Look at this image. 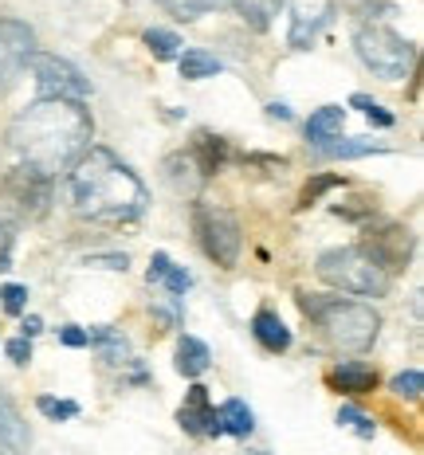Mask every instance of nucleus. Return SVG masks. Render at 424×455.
Masks as SVG:
<instances>
[{"instance_id":"4","label":"nucleus","mask_w":424,"mask_h":455,"mask_svg":"<svg viewBox=\"0 0 424 455\" xmlns=\"http://www.w3.org/2000/svg\"><path fill=\"white\" fill-rule=\"evenodd\" d=\"M318 279L330 283L334 291L342 295H354V299H385L393 287V275L373 259L370 251L357 243V248H330L318 255L315 263Z\"/></svg>"},{"instance_id":"13","label":"nucleus","mask_w":424,"mask_h":455,"mask_svg":"<svg viewBox=\"0 0 424 455\" xmlns=\"http://www.w3.org/2000/svg\"><path fill=\"white\" fill-rule=\"evenodd\" d=\"M326 385L338 388V393H346V396H365V393L377 388V373L362 362H338L326 373Z\"/></svg>"},{"instance_id":"20","label":"nucleus","mask_w":424,"mask_h":455,"mask_svg":"<svg viewBox=\"0 0 424 455\" xmlns=\"http://www.w3.org/2000/svg\"><path fill=\"white\" fill-rule=\"evenodd\" d=\"M315 154H323V157H342V161H350V157H365V154H385V141H370V138H326V141H318V146H310Z\"/></svg>"},{"instance_id":"38","label":"nucleus","mask_w":424,"mask_h":455,"mask_svg":"<svg viewBox=\"0 0 424 455\" xmlns=\"http://www.w3.org/2000/svg\"><path fill=\"white\" fill-rule=\"evenodd\" d=\"M44 330V322H40V315H24V322H20V334L24 338H36Z\"/></svg>"},{"instance_id":"26","label":"nucleus","mask_w":424,"mask_h":455,"mask_svg":"<svg viewBox=\"0 0 424 455\" xmlns=\"http://www.w3.org/2000/svg\"><path fill=\"white\" fill-rule=\"evenodd\" d=\"M141 44L149 47V55L154 60H162V63H169V60H177L181 55V36L177 32H169V28H146V36H141Z\"/></svg>"},{"instance_id":"35","label":"nucleus","mask_w":424,"mask_h":455,"mask_svg":"<svg viewBox=\"0 0 424 455\" xmlns=\"http://www.w3.org/2000/svg\"><path fill=\"white\" fill-rule=\"evenodd\" d=\"M12 248H16V228L0 220V271L12 267Z\"/></svg>"},{"instance_id":"19","label":"nucleus","mask_w":424,"mask_h":455,"mask_svg":"<svg viewBox=\"0 0 424 455\" xmlns=\"http://www.w3.org/2000/svg\"><path fill=\"white\" fill-rule=\"evenodd\" d=\"M216 424H220V435H236V440H248L252 428H256V412L248 409L244 401H224L216 409Z\"/></svg>"},{"instance_id":"24","label":"nucleus","mask_w":424,"mask_h":455,"mask_svg":"<svg viewBox=\"0 0 424 455\" xmlns=\"http://www.w3.org/2000/svg\"><path fill=\"white\" fill-rule=\"evenodd\" d=\"M177 68H181V79L196 83V79H209V75H220L224 63L204 52V47H188V52L177 55Z\"/></svg>"},{"instance_id":"8","label":"nucleus","mask_w":424,"mask_h":455,"mask_svg":"<svg viewBox=\"0 0 424 455\" xmlns=\"http://www.w3.org/2000/svg\"><path fill=\"white\" fill-rule=\"evenodd\" d=\"M36 52V28L28 20H0V99L16 87L20 71L28 68V55Z\"/></svg>"},{"instance_id":"9","label":"nucleus","mask_w":424,"mask_h":455,"mask_svg":"<svg viewBox=\"0 0 424 455\" xmlns=\"http://www.w3.org/2000/svg\"><path fill=\"white\" fill-rule=\"evenodd\" d=\"M362 248L370 251L389 275H397V271L409 267V259H412V232L404 224H393V220H385L377 228L370 224V228H365Z\"/></svg>"},{"instance_id":"15","label":"nucleus","mask_w":424,"mask_h":455,"mask_svg":"<svg viewBox=\"0 0 424 455\" xmlns=\"http://www.w3.org/2000/svg\"><path fill=\"white\" fill-rule=\"evenodd\" d=\"M162 169H165V181L173 185L181 196H196V188L204 185V173L193 161V154H169Z\"/></svg>"},{"instance_id":"34","label":"nucleus","mask_w":424,"mask_h":455,"mask_svg":"<svg viewBox=\"0 0 424 455\" xmlns=\"http://www.w3.org/2000/svg\"><path fill=\"white\" fill-rule=\"evenodd\" d=\"M4 354H8V362H16V365H28L32 362V338H8L4 341Z\"/></svg>"},{"instance_id":"33","label":"nucleus","mask_w":424,"mask_h":455,"mask_svg":"<svg viewBox=\"0 0 424 455\" xmlns=\"http://www.w3.org/2000/svg\"><path fill=\"white\" fill-rule=\"evenodd\" d=\"M0 307H4L8 315H24L28 310V287L24 283H4V287H0Z\"/></svg>"},{"instance_id":"30","label":"nucleus","mask_w":424,"mask_h":455,"mask_svg":"<svg viewBox=\"0 0 424 455\" xmlns=\"http://www.w3.org/2000/svg\"><path fill=\"white\" fill-rule=\"evenodd\" d=\"M338 424H346V428H354L362 440H373V432H377V424H373V416H365L362 409H354V404H342L338 409Z\"/></svg>"},{"instance_id":"2","label":"nucleus","mask_w":424,"mask_h":455,"mask_svg":"<svg viewBox=\"0 0 424 455\" xmlns=\"http://www.w3.org/2000/svg\"><path fill=\"white\" fill-rule=\"evenodd\" d=\"M68 193L75 212L94 224H134L149 204L141 177L107 146H87L71 161Z\"/></svg>"},{"instance_id":"25","label":"nucleus","mask_w":424,"mask_h":455,"mask_svg":"<svg viewBox=\"0 0 424 455\" xmlns=\"http://www.w3.org/2000/svg\"><path fill=\"white\" fill-rule=\"evenodd\" d=\"M342 122H346V110L342 107H318L307 118V141H310V146H318V141L342 134Z\"/></svg>"},{"instance_id":"3","label":"nucleus","mask_w":424,"mask_h":455,"mask_svg":"<svg viewBox=\"0 0 424 455\" xmlns=\"http://www.w3.org/2000/svg\"><path fill=\"white\" fill-rule=\"evenodd\" d=\"M303 315L326 334L330 346L346 349V354H362L377 341L381 318L370 302H354L342 295H299Z\"/></svg>"},{"instance_id":"6","label":"nucleus","mask_w":424,"mask_h":455,"mask_svg":"<svg viewBox=\"0 0 424 455\" xmlns=\"http://www.w3.org/2000/svg\"><path fill=\"white\" fill-rule=\"evenodd\" d=\"M193 232L216 267H236V263H240L244 232H240V220H236L228 208L196 204L193 208Z\"/></svg>"},{"instance_id":"16","label":"nucleus","mask_w":424,"mask_h":455,"mask_svg":"<svg viewBox=\"0 0 424 455\" xmlns=\"http://www.w3.org/2000/svg\"><path fill=\"white\" fill-rule=\"evenodd\" d=\"M28 424L24 416L16 412V404L8 401V393L0 388V451H24L28 448Z\"/></svg>"},{"instance_id":"11","label":"nucleus","mask_w":424,"mask_h":455,"mask_svg":"<svg viewBox=\"0 0 424 455\" xmlns=\"http://www.w3.org/2000/svg\"><path fill=\"white\" fill-rule=\"evenodd\" d=\"M326 20H330V0H295L287 44L295 47V52H307V47L318 40V32H323Z\"/></svg>"},{"instance_id":"31","label":"nucleus","mask_w":424,"mask_h":455,"mask_svg":"<svg viewBox=\"0 0 424 455\" xmlns=\"http://www.w3.org/2000/svg\"><path fill=\"white\" fill-rule=\"evenodd\" d=\"M338 185H346L338 173H326V177H310L307 188H303V196H299V208H310V204H318V196L330 193V188H338Z\"/></svg>"},{"instance_id":"22","label":"nucleus","mask_w":424,"mask_h":455,"mask_svg":"<svg viewBox=\"0 0 424 455\" xmlns=\"http://www.w3.org/2000/svg\"><path fill=\"white\" fill-rule=\"evenodd\" d=\"M193 161L201 165V173L204 177H212V173H220L224 169V161H228V141L224 138H216V134H196V141H193Z\"/></svg>"},{"instance_id":"14","label":"nucleus","mask_w":424,"mask_h":455,"mask_svg":"<svg viewBox=\"0 0 424 455\" xmlns=\"http://www.w3.org/2000/svg\"><path fill=\"white\" fill-rule=\"evenodd\" d=\"M252 334H256V341L268 354H287L291 349V330H287V322H283L276 310H256L252 315Z\"/></svg>"},{"instance_id":"28","label":"nucleus","mask_w":424,"mask_h":455,"mask_svg":"<svg viewBox=\"0 0 424 455\" xmlns=\"http://www.w3.org/2000/svg\"><path fill=\"white\" fill-rule=\"evenodd\" d=\"M389 393L401 396V401H420V393H424V373H420V369H404V373H397V377L389 381Z\"/></svg>"},{"instance_id":"36","label":"nucleus","mask_w":424,"mask_h":455,"mask_svg":"<svg viewBox=\"0 0 424 455\" xmlns=\"http://www.w3.org/2000/svg\"><path fill=\"white\" fill-rule=\"evenodd\" d=\"M87 267H102V271H126L130 267V259L126 255H118V251H110V255H87Z\"/></svg>"},{"instance_id":"37","label":"nucleus","mask_w":424,"mask_h":455,"mask_svg":"<svg viewBox=\"0 0 424 455\" xmlns=\"http://www.w3.org/2000/svg\"><path fill=\"white\" fill-rule=\"evenodd\" d=\"M60 341L63 346H71V349H83L87 346V330L83 326H60Z\"/></svg>"},{"instance_id":"32","label":"nucleus","mask_w":424,"mask_h":455,"mask_svg":"<svg viewBox=\"0 0 424 455\" xmlns=\"http://www.w3.org/2000/svg\"><path fill=\"white\" fill-rule=\"evenodd\" d=\"M36 409H40L47 420H71V416H79V404L75 401H55V396H36Z\"/></svg>"},{"instance_id":"27","label":"nucleus","mask_w":424,"mask_h":455,"mask_svg":"<svg viewBox=\"0 0 424 455\" xmlns=\"http://www.w3.org/2000/svg\"><path fill=\"white\" fill-rule=\"evenodd\" d=\"M162 8L177 16V20H196L204 12H220V8H232V0H157Z\"/></svg>"},{"instance_id":"1","label":"nucleus","mask_w":424,"mask_h":455,"mask_svg":"<svg viewBox=\"0 0 424 455\" xmlns=\"http://www.w3.org/2000/svg\"><path fill=\"white\" fill-rule=\"evenodd\" d=\"M94 122L83 99H36L8 126V141L24 165L55 177L91 146Z\"/></svg>"},{"instance_id":"29","label":"nucleus","mask_w":424,"mask_h":455,"mask_svg":"<svg viewBox=\"0 0 424 455\" xmlns=\"http://www.w3.org/2000/svg\"><path fill=\"white\" fill-rule=\"evenodd\" d=\"M350 107H354V110H362L365 118H370V126H381V130H389L393 122H397V118H393V114H389V110L381 107V102H373L370 94H350Z\"/></svg>"},{"instance_id":"18","label":"nucleus","mask_w":424,"mask_h":455,"mask_svg":"<svg viewBox=\"0 0 424 455\" xmlns=\"http://www.w3.org/2000/svg\"><path fill=\"white\" fill-rule=\"evenodd\" d=\"M87 346L99 349V357L107 365H126L130 362V341H126V334H118L115 326H91Z\"/></svg>"},{"instance_id":"7","label":"nucleus","mask_w":424,"mask_h":455,"mask_svg":"<svg viewBox=\"0 0 424 455\" xmlns=\"http://www.w3.org/2000/svg\"><path fill=\"white\" fill-rule=\"evenodd\" d=\"M28 68L36 71V91H40V99H87V91H91L83 71L75 68L71 60H60V55L32 52L28 55Z\"/></svg>"},{"instance_id":"21","label":"nucleus","mask_w":424,"mask_h":455,"mask_svg":"<svg viewBox=\"0 0 424 455\" xmlns=\"http://www.w3.org/2000/svg\"><path fill=\"white\" fill-rule=\"evenodd\" d=\"M209 365H212V354H209V346H204L201 338H193V334L177 338V373L181 377H201Z\"/></svg>"},{"instance_id":"12","label":"nucleus","mask_w":424,"mask_h":455,"mask_svg":"<svg viewBox=\"0 0 424 455\" xmlns=\"http://www.w3.org/2000/svg\"><path fill=\"white\" fill-rule=\"evenodd\" d=\"M177 424H181L188 435H220L216 409H212L209 388H204V385H193L185 393V404H181V412H177Z\"/></svg>"},{"instance_id":"39","label":"nucleus","mask_w":424,"mask_h":455,"mask_svg":"<svg viewBox=\"0 0 424 455\" xmlns=\"http://www.w3.org/2000/svg\"><path fill=\"white\" fill-rule=\"evenodd\" d=\"M268 114H271V118H279V122H291V107H287V102H271Z\"/></svg>"},{"instance_id":"17","label":"nucleus","mask_w":424,"mask_h":455,"mask_svg":"<svg viewBox=\"0 0 424 455\" xmlns=\"http://www.w3.org/2000/svg\"><path fill=\"white\" fill-rule=\"evenodd\" d=\"M149 283H157V287H165L173 299H181L188 287H193V275H188L185 267H177L173 259H169L165 251H157L154 259H149V271H146Z\"/></svg>"},{"instance_id":"5","label":"nucleus","mask_w":424,"mask_h":455,"mask_svg":"<svg viewBox=\"0 0 424 455\" xmlns=\"http://www.w3.org/2000/svg\"><path fill=\"white\" fill-rule=\"evenodd\" d=\"M354 47L357 60L370 68L377 79L385 83H401L412 75V63H417V52H412L409 40H401L393 28L385 24H362L354 32Z\"/></svg>"},{"instance_id":"23","label":"nucleus","mask_w":424,"mask_h":455,"mask_svg":"<svg viewBox=\"0 0 424 455\" xmlns=\"http://www.w3.org/2000/svg\"><path fill=\"white\" fill-rule=\"evenodd\" d=\"M236 12H240V20L252 28V32H268L271 24H276V16L283 12V4L287 0H232Z\"/></svg>"},{"instance_id":"10","label":"nucleus","mask_w":424,"mask_h":455,"mask_svg":"<svg viewBox=\"0 0 424 455\" xmlns=\"http://www.w3.org/2000/svg\"><path fill=\"white\" fill-rule=\"evenodd\" d=\"M4 201L20 216L36 220V216H44L47 204H52V177L40 173V169H32V165H20L4 181Z\"/></svg>"}]
</instances>
